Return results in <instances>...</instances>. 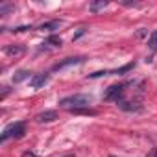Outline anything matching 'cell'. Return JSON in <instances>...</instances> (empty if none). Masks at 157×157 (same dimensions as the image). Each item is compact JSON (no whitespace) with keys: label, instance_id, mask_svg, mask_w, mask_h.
<instances>
[{"label":"cell","instance_id":"obj_1","mask_svg":"<svg viewBox=\"0 0 157 157\" xmlns=\"http://www.w3.org/2000/svg\"><path fill=\"white\" fill-rule=\"evenodd\" d=\"M93 102V96L91 94H70L63 100H59V105L68 109V111H74V109H83V107H89Z\"/></svg>","mask_w":157,"mask_h":157},{"label":"cell","instance_id":"obj_2","mask_svg":"<svg viewBox=\"0 0 157 157\" xmlns=\"http://www.w3.org/2000/svg\"><path fill=\"white\" fill-rule=\"evenodd\" d=\"M24 133H26V126H24V122H13V124H10V126L2 131V137H0V140L6 142V140L11 139V137L19 139V137H22Z\"/></svg>","mask_w":157,"mask_h":157},{"label":"cell","instance_id":"obj_3","mask_svg":"<svg viewBox=\"0 0 157 157\" xmlns=\"http://www.w3.org/2000/svg\"><path fill=\"white\" fill-rule=\"evenodd\" d=\"M129 83H117V85H111L107 91H105V94H104V98L105 100H111V102H122V96H124V91H126V87H128Z\"/></svg>","mask_w":157,"mask_h":157},{"label":"cell","instance_id":"obj_4","mask_svg":"<svg viewBox=\"0 0 157 157\" xmlns=\"http://www.w3.org/2000/svg\"><path fill=\"white\" fill-rule=\"evenodd\" d=\"M117 105L122 111H128V113H139V111H142V104L140 102H126V100H122Z\"/></svg>","mask_w":157,"mask_h":157},{"label":"cell","instance_id":"obj_5","mask_svg":"<svg viewBox=\"0 0 157 157\" xmlns=\"http://www.w3.org/2000/svg\"><path fill=\"white\" fill-rule=\"evenodd\" d=\"M83 59H85V57H67V59L56 63V65L52 67V70H61V68H67V67H70V65H78V63H82Z\"/></svg>","mask_w":157,"mask_h":157},{"label":"cell","instance_id":"obj_6","mask_svg":"<svg viewBox=\"0 0 157 157\" xmlns=\"http://www.w3.org/2000/svg\"><path fill=\"white\" fill-rule=\"evenodd\" d=\"M24 52H26V48H24L22 44H10V46L4 48V54H6V56H11V57H19V56H22Z\"/></svg>","mask_w":157,"mask_h":157},{"label":"cell","instance_id":"obj_7","mask_svg":"<svg viewBox=\"0 0 157 157\" xmlns=\"http://www.w3.org/2000/svg\"><path fill=\"white\" fill-rule=\"evenodd\" d=\"M46 82H48V74L46 72L44 74H35L32 80H30V85H32V89H41Z\"/></svg>","mask_w":157,"mask_h":157},{"label":"cell","instance_id":"obj_8","mask_svg":"<svg viewBox=\"0 0 157 157\" xmlns=\"http://www.w3.org/2000/svg\"><path fill=\"white\" fill-rule=\"evenodd\" d=\"M56 118H57V111H54V109H48V111H43L41 115H37L39 122H54Z\"/></svg>","mask_w":157,"mask_h":157},{"label":"cell","instance_id":"obj_9","mask_svg":"<svg viewBox=\"0 0 157 157\" xmlns=\"http://www.w3.org/2000/svg\"><path fill=\"white\" fill-rule=\"evenodd\" d=\"M30 74H32L30 70H19V72H15L13 74V83H21L24 80H32L33 76H30Z\"/></svg>","mask_w":157,"mask_h":157},{"label":"cell","instance_id":"obj_10","mask_svg":"<svg viewBox=\"0 0 157 157\" xmlns=\"http://www.w3.org/2000/svg\"><path fill=\"white\" fill-rule=\"evenodd\" d=\"M61 24H63L61 21H50V22L41 24V26H39V30H43V32H44V30H46V32H56V30H59V28H61Z\"/></svg>","mask_w":157,"mask_h":157},{"label":"cell","instance_id":"obj_11","mask_svg":"<svg viewBox=\"0 0 157 157\" xmlns=\"http://www.w3.org/2000/svg\"><path fill=\"white\" fill-rule=\"evenodd\" d=\"M107 0H98V2H91L89 4V10L93 11V13H98V11H102L104 8H107Z\"/></svg>","mask_w":157,"mask_h":157},{"label":"cell","instance_id":"obj_12","mask_svg":"<svg viewBox=\"0 0 157 157\" xmlns=\"http://www.w3.org/2000/svg\"><path fill=\"white\" fill-rule=\"evenodd\" d=\"M43 44H44V46H46V44H50V46H56V48H57V46H61V44H63V41H61V37H57V35H50Z\"/></svg>","mask_w":157,"mask_h":157},{"label":"cell","instance_id":"obj_13","mask_svg":"<svg viewBox=\"0 0 157 157\" xmlns=\"http://www.w3.org/2000/svg\"><path fill=\"white\" fill-rule=\"evenodd\" d=\"M148 46H150L151 52H157V32H153V33L150 35V39H148Z\"/></svg>","mask_w":157,"mask_h":157},{"label":"cell","instance_id":"obj_14","mask_svg":"<svg viewBox=\"0 0 157 157\" xmlns=\"http://www.w3.org/2000/svg\"><path fill=\"white\" fill-rule=\"evenodd\" d=\"M133 67H135L133 63H128V65H124V67H120V68H117V70H109V74H124V72L131 70Z\"/></svg>","mask_w":157,"mask_h":157},{"label":"cell","instance_id":"obj_15","mask_svg":"<svg viewBox=\"0 0 157 157\" xmlns=\"http://www.w3.org/2000/svg\"><path fill=\"white\" fill-rule=\"evenodd\" d=\"M70 113H74V115H94V111L93 109H74V111H70Z\"/></svg>","mask_w":157,"mask_h":157},{"label":"cell","instance_id":"obj_16","mask_svg":"<svg viewBox=\"0 0 157 157\" xmlns=\"http://www.w3.org/2000/svg\"><path fill=\"white\" fill-rule=\"evenodd\" d=\"M10 10H15V6L13 4H2V6H0V15H6Z\"/></svg>","mask_w":157,"mask_h":157},{"label":"cell","instance_id":"obj_17","mask_svg":"<svg viewBox=\"0 0 157 157\" xmlns=\"http://www.w3.org/2000/svg\"><path fill=\"white\" fill-rule=\"evenodd\" d=\"M85 33H87V30H85V28H83V30H80V32H78V33H76V35L72 37V41H76V39H80V37H82V35H85Z\"/></svg>","mask_w":157,"mask_h":157},{"label":"cell","instance_id":"obj_18","mask_svg":"<svg viewBox=\"0 0 157 157\" xmlns=\"http://www.w3.org/2000/svg\"><path fill=\"white\" fill-rule=\"evenodd\" d=\"M26 30H32V26H19V28H15L13 32H17V33H19V32H26Z\"/></svg>","mask_w":157,"mask_h":157},{"label":"cell","instance_id":"obj_19","mask_svg":"<svg viewBox=\"0 0 157 157\" xmlns=\"http://www.w3.org/2000/svg\"><path fill=\"white\" fill-rule=\"evenodd\" d=\"M124 6H135V2H129V0H122Z\"/></svg>","mask_w":157,"mask_h":157},{"label":"cell","instance_id":"obj_20","mask_svg":"<svg viewBox=\"0 0 157 157\" xmlns=\"http://www.w3.org/2000/svg\"><path fill=\"white\" fill-rule=\"evenodd\" d=\"M148 157H157V150H155V148H153V150H151V151H150V155H148Z\"/></svg>","mask_w":157,"mask_h":157},{"label":"cell","instance_id":"obj_21","mask_svg":"<svg viewBox=\"0 0 157 157\" xmlns=\"http://www.w3.org/2000/svg\"><path fill=\"white\" fill-rule=\"evenodd\" d=\"M22 157H35V155H33V153H32V151H26V153H24V155H22Z\"/></svg>","mask_w":157,"mask_h":157},{"label":"cell","instance_id":"obj_22","mask_svg":"<svg viewBox=\"0 0 157 157\" xmlns=\"http://www.w3.org/2000/svg\"><path fill=\"white\" fill-rule=\"evenodd\" d=\"M63 157H74V153H68V155H63Z\"/></svg>","mask_w":157,"mask_h":157},{"label":"cell","instance_id":"obj_23","mask_svg":"<svg viewBox=\"0 0 157 157\" xmlns=\"http://www.w3.org/2000/svg\"><path fill=\"white\" fill-rule=\"evenodd\" d=\"M111 157H115V155H111Z\"/></svg>","mask_w":157,"mask_h":157}]
</instances>
